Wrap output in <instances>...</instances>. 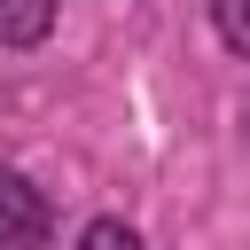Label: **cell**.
<instances>
[{
  "label": "cell",
  "mask_w": 250,
  "mask_h": 250,
  "mask_svg": "<svg viewBox=\"0 0 250 250\" xmlns=\"http://www.w3.org/2000/svg\"><path fill=\"white\" fill-rule=\"evenodd\" d=\"M211 23L234 55H250V0H211Z\"/></svg>",
  "instance_id": "3957f363"
},
{
  "label": "cell",
  "mask_w": 250,
  "mask_h": 250,
  "mask_svg": "<svg viewBox=\"0 0 250 250\" xmlns=\"http://www.w3.org/2000/svg\"><path fill=\"white\" fill-rule=\"evenodd\" d=\"M55 31V0H0V47H39Z\"/></svg>",
  "instance_id": "7a4b0ae2"
},
{
  "label": "cell",
  "mask_w": 250,
  "mask_h": 250,
  "mask_svg": "<svg viewBox=\"0 0 250 250\" xmlns=\"http://www.w3.org/2000/svg\"><path fill=\"white\" fill-rule=\"evenodd\" d=\"M55 242V219H47V195L16 172H0V250H47Z\"/></svg>",
  "instance_id": "6da1fadb"
},
{
  "label": "cell",
  "mask_w": 250,
  "mask_h": 250,
  "mask_svg": "<svg viewBox=\"0 0 250 250\" xmlns=\"http://www.w3.org/2000/svg\"><path fill=\"white\" fill-rule=\"evenodd\" d=\"M242 133H250V109H242Z\"/></svg>",
  "instance_id": "5b68a950"
},
{
  "label": "cell",
  "mask_w": 250,
  "mask_h": 250,
  "mask_svg": "<svg viewBox=\"0 0 250 250\" xmlns=\"http://www.w3.org/2000/svg\"><path fill=\"white\" fill-rule=\"evenodd\" d=\"M78 250H141V234H133L125 219H86V234H78Z\"/></svg>",
  "instance_id": "277c9868"
}]
</instances>
